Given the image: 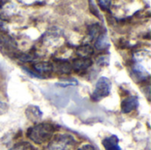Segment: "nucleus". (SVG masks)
<instances>
[{
    "mask_svg": "<svg viewBox=\"0 0 151 150\" xmlns=\"http://www.w3.org/2000/svg\"><path fill=\"white\" fill-rule=\"evenodd\" d=\"M32 71L40 76L43 74H49L53 72V65L51 62L44 61V62H37L32 65Z\"/></svg>",
    "mask_w": 151,
    "mask_h": 150,
    "instance_id": "nucleus-7",
    "label": "nucleus"
},
{
    "mask_svg": "<svg viewBox=\"0 0 151 150\" xmlns=\"http://www.w3.org/2000/svg\"><path fill=\"white\" fill-rule=\"evenodd\" d=\"M94 48L91 47L89 44H84L77 47L76 49V54L79 56V57L83 58H89L92 55H94Z\"/></svg>",
    "mask_w": 151,
    "mask_h": 150,
    "instance_id": "nucleus-11",
    "label": "nucleus"
},
{
    "mask_svg": "<svg viewBox=\"0 0 151 150\" xmlns=\"http://www.w3.org/2000/svg\"><path fill=\"white\" fill-rule=\"evenodd\" d=\"M56 132L54 125L50 123H37L28 128L27 136L34 143L41 145L49 142Z\"/></svg>",
    "mask_w": 151,
    "mask_h": 150,
    "instance_id": "nucleus-1",
    "label": "nucleus"
},
{
    "mask_svg": "<svg viewBox=\"0 0 151 150\" xmlns=\"http://www.w3.org/2000/svg\"><path fill=\"white\" fill-rule=\"evenodd\" d=\"M51 63L53 65V71H56L59 74H69L73 70L71 63L66 59L56 58Z\"/></svg>",
    "mask_w": 151,
    "mask_h": 150,
    "instance_id": "nucleus-5",
    "label": "nucleus"
},
{
    "mask_svg": "<svg viewBox=\"0 0 151 150\" xmlns=\"http://www.w3.org/2000/svg\"><path fill=\"white\" fill-rule=\"evenodd\" d=\"M21 69H22V71H23L25 73H27L29 77H32V78H35V79H43V77L40 76L39 74L35 73L34 71L28 69V68L26 67V66H21Z\"/></svg>",
    "mask_w": 151,
    "mask_h": 150,
    "instance_id": "nucleus-18",
    "label": "nucleus"
},
{
    "mask_svg": "<svg viewBox=\"0 0 151 150\" xmlns=\"http://www.w3.org/2000/svg\"><path fill=\"white\" fill-rule=\"evenodd\" d=\"M8 108L9 107H8V105H7L6 103L0 101V116H2L3 114L6 113L7 111H8Z\"/></svg>",
    "mask_w": 151,
    "mask_h": 150,
    "instance_id": "nucleus-20",
    "label": "nucleus"
},
{
    "mask_svg": "<svg viewBox=\"0 0 151 150\" xmlns=\"http://www.w3.org/2000/svg\"><path fill=\"white\" fill-rule=\"evenodd\" d=\"M9 150H35V148L27 141H20L13 145Z\"/></svg>",
    "mask_w": 151,
    "mask_h": 150,
    "instance_id": "nucleus-14",
    "label": "nucleus"
},
{
    "mask_svg": "<svg viewBox=\"0 0 151 150\" xmlns=\"http://www.w3.org/2000/svg\"><path fill=\"white\" fill-rule=\"evenodd\" d=\"M110 47V39L109 36L106 33V31L102 32L98 37L96 39L95 42V49H96L97 50H105L107 49H109Z\"/></svg>",
    "mask_w": 151,
    "mask_h": 150,
    "instance_id": "nucleus-10",
    "label": "nucleus"
},
{
    "mask_svg": "<svg viewBox=\"0 0 151 150\" xmlns=\"http://www.w3.org/2000/svg\"><path fill=\"white\" fill-rule=\"evenodd\" d=\"M99 7L102 9V11H111V1H108V0H100L97 2Z\"/></svg>",
    "mask_w": 151,
    "mask_h": 150,
    "instance_id": "nucleus-16",
    "label": "nucleus"
},
{
    "mask_svg": "<svg viewBox=\"0 0 151 150\" xmlns=\"http://www.w3.org/2000/svg\"><path fill=\"white\" fill-rule=\"evenodd\" d=\"M72 69L76 72H83L92 66L93 61L90 58H83V57H77L73 60Z\"/></svg>",
    "mask_w": 151,
    "mask_h": 150,
    "instance_id": "nucleus-8",
    "label": "nucleus"
},
{
    "mask_svg": "<svg viewBox=\"0 0 151 150\" xmlns=\"http://www.w3.org/2000/svg\"><path fill=\"white\" fill-rule=\"evenodd\" d=\"M78 150H96V149L90 144H85V145L81 146V148H79Z\"/></svg>",
    "mask_w": 151,
    "mask_h": 150,
    "instance_id": "nucleus-21",
    "label": "nucleus"
},
{
    "mask_svg": "<svg viewBox=\"0 0 151 150\" xmlns=\"http://www.w3.org/2000/svg\"><path fill=\"white\" fill-rule=\"evenodd\" d=\"M25 115L30 122L37 124L42 118L43 113L40 107L36 105H29L25 111Z\"/></svg>",
    "mask_w": 151,
    "mask_h": 150,
    "instance_id": "nucleus-6",
    "label": "nucleus"
},
{
    "mask_svg": "<svg viewBox=\"0 0 151 150\" xmlns=\"http://www.w3.org/2000/svg\"><path fill=\"white\" fill-rule=\"evenodd\" d=\"M88 3H89V10H90V11H91L95 16H96L97 18H99V19H101L100 11H99V10L97 9V6H96V4H95V2L89 1Z\"/></svg>",
    "mask_w": 151,
    "mask_h": 150,
    "instance_id": "nucleus-19",
    "label": "nucleus"
},
{
    "mask_svg": "<svg viewBox=\"0 0 151 150\" xmlns=\"http://www.w3.org/2000/svg\"><path fill=\"white\" fill-rule=\"evenodd\" d=\"M139 106V98L136 95H128L124 98L121 102V112L124 114L130 113L136 110Z\"/></svg>",
    "mask_w": 151,
    "mask_h": 150,
    "instance_id": "nucleus-4",
    "label": "nucleus"
},
{
    "mask_svg": "<svg viewBox=\"0 0 151 150\" xmlns=\"http://www.w3.org/2000/svg\"><path fill=\"white\" fill-rule=\"evenodd\" d=\"M119 137L115 134H112L109 137L104 138L102 141V144L105 150H121L119 147Z\"/></svg>",
    "mask_w": 151,
    "mask_h": 150,
    "instance_id": "nucleus-9",
    "label": "nucleus"
},
{
    "mask_svg": "<svg viewBox=\"0 0 151 150\" xmlns=\"http://www.w3.org/2000/svg\"><path fill=\"white\" fill-rule=\"evenodd\" d=\"M75 142L73 136L67 133H58L49 141L48 150H66L68 147Z\"/></svg>",
    "mask_w": 151,
    "mask_h": 150,
    "instance_id": "nucleus-3",
    "label": "nucleus"
},
{
    "mask_svg": "<svg viewBox=\"0 0 151 150\" xmlns=\"http://www.w3.org/2000/svg\"><path fill=\"white\" fill-rule=\"evenodd\" d=\"M96 63L99 66H106L110 63V57L108 55H103V56L101 55L96 58Z\"/></svg>",
    "mask_w": 151,
    "mask_h": 150,
    "instance_id": "nucleus-15",
    "label": "nucleus"
},
{
    "mask_svg": "<svg viewBox=\"0 0 151 150\" xmlns=\"http://www.w3.org/2000/svg\"><path fill=\"white\" fill-rule=\"evenodd\" d=\"M79 84L78 80L74 78H64L59 80L56 85L62 87V88H66V87H73V86H77Z\"/></svg>",
    "mask_w": 151,
    "mask_h": 150,
    "instance_id": "nucleus-13",
    "label": "nucleus"
},
{
    "mask_svg": "<svg viewBox=\"0 0 151 150\" xmlns=\"http://www.w3.org/2000/svg\"><path fill=\"white\" fill-rule=\"evenodd\" d=\"M111 88H112L111 81L104 76L100 77L96 83L94 92L91 95V100L93 102L97 103L102 99L109 96L111 95Z\"/></svg>",
    "mask_w": 151,
    "mask_h": 150,
    "instance_id": "nucleus-2",
    "label": "nucleus"
},
{
    "mask_svg": "<svg viewBox=\"0 0 151 150\" xmlns=\"http://www.w3.org/2000/svg\"><path fill=\"white\" fill-rule=\"evenodd\" d=\"M87 30H88V35L89 36L91 40H94V39L96 40L98 37V35L102 33V27L98 23L89 25Z\"/></svg>",
    "mask_w": 151,
    "mask_h": 150,
    "instance_id": "nucleus-12",
    "label": "nucleus"
},
{
    "mask_svg": "<svg viewBox=\"0 0 151 150\" xmlns=\"http://www.w3.org/2000/svg\"><path fill=\"white\" fill-rule=\"evenodd\" d=\"M17 57H18V59H19L22 62H29V61L35 59V56L32 53H22V54L19 55Z\"/></svg>",
    "mask_w": 151,
    "mask_h": 150,
    "instance_id": "nucleus-17",
    "label": "nucleus"
}]
</instances>
